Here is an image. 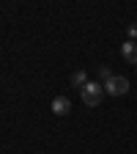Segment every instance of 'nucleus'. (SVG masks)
Instances as JSON below:
<instances>
[{
    "label": "nucleus",
    "mask_w": 137,
    "mask_h": 154,
    "mask_svg": "<svg viewBox=\"0 0 137 154\" xmlns=\"http://www.w3.org/2000/svg\"><path fill=\"white\" fill-rule=\"evenodd\" d=\"M121 55L126 58L129 63H137V42H132V38H129V42H124V44H121Z\"/></svg>",
    "instance_id": "4"
},
{
    "label": "nucleus",
    "mask_w": 137,
    "mask_h": 154,
    "mask_svg": "<svg viewBox=\"0 0 137 154\" xmlns=\"http://www.w3.org/2000/svg\"><path fill=\"white\" fill-rule=\"evenodd\" d=\"M80 99H82V105H88V107H99L102 99H104V85H99V83H88V85L80 91Z\"/></svg>",
    "instance_id": "1"
},
{
    "label": "nucleus",
    "mask_w": 137,
    "mask_h": 154,
    "mask_svg": "<svg viewBox=\"0 0 137 154\" xmlns=\"http://www.w3.org/2000/svg\"><path fill=\"white\" fill-rule=\"evenodd\" d=\"M99 77H102V80L107 83V80H110V77H112V72H110V66H99Z\"/></svg>",
    "instance_id": "6"
},
{
    "label": "nucleus",
    "mask_w": 137,
    "mask_h": 154,
    "mask_svg": "<svg viewBox=\"0 0 137 154\" xmlns=\"http://www.w3.org/2000/svg\"><path fill=\"white\" fill-rule=\"evenodd\" d=\"M104 94H110V96H124V94H129V80L121 77V74H112L110 80L104 83Z\"/></svg>",
    "instance_id": "2"
},
{
    "label": "nucleus",
    "mask_w": 137,
    "mask_h": 154,
    "mask_svg": "<svg viewBox=\"0 0 137 154\" xmlns=\"http://www.w3.org/2000/svg\"><path fill=\"white\" fill-rule=\"evenodd\" d=\"M71 110V99H69V96H55V99H52V113L55 116H66Z\"/></svg>",
    "instance_id": "3"
},
{
    "label": "nucleus",
    "mask_w": 137,
    "mask_h": 154,
    "mask_svg": "<svg viewBox=\"0 0 137 154\" xmlns=\"http://www.w3.org/2000/svg\"><path fill=\"white\" fill-rule=\"evenodd\" d=\"M129 36H132V42L137 38V22H134V25H129Z\"/></svg>",
    "instance_id": "7"
},
{
    "label": "nucleus",
    "mask_w": 137,
    "mask_h": 154,
    "mask_svg": "<svg viewBox=\"0 0 137 154\" xmlns=\"http://www.w3.org/2000/svg\"><path fill=\"white\" fill-rule=\"evenodd\" d=\"M88 83H91V80L85 77V72H74V74H71V85H74V88H80V91H82Z\"/></svg>",
    "instance_id": "5"
}]
</instances>
